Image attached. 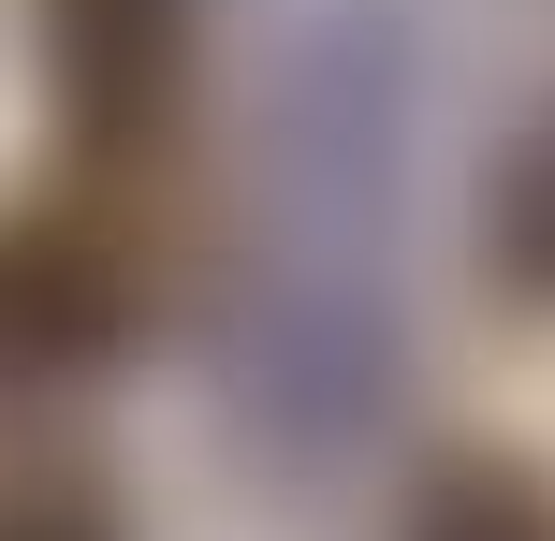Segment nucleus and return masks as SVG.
<instances>
[{"label":"nucleus","instance_id":"f257e3e1","mask_svg":"<svg viewBox=\"0 0 555 541\" xmlns=\"http://www.w3.org/2000/svg\"><path fill=\"white\" fill-rule=\"evenodd\" d=\"M132 351V263L88 220H0V410L74 396Z\"/></svg>","mask_w":555,"mask_h":541},{"label":"nucleus","instance_id":"f03ea898","mask_svg":"<svg viewBox=\"0 0 555 541\" xmlns=\"http://www.w3.org/2000/svg\"><path fill=\"white\" fill-rule=\"evenodd\" d=\"M29 44L88 146H132L191 74V0H29Z\"/></svg>","mask_w":555,"mask_h":541},{"label":"nucleus","instance_id":"7ed1b4c3","mask_svg":"<svg viewBox=\"0 0 555 541\" xmlns=\"http://www.w3.org/2000/svg\"><path fill=\"white\" fill-rule=\"evenodd\" d=\"M395 541H555V484L541 468H439Z\"/></svg>","mask_w":555,"mask_h":541},{"label":"nucleus","instance_id":"20e7f679","mask_svg":"<svg viewBox=\"0 0 555 541\" xmlns=\"http://www.w3.org/2000/svg\"><path fill=\"white\" fill-rule=\"evenodd\" d=\"M482 234H498V279L555 308V117H527V132H512L498 191H482Z\"/></svg>","mask_w":555,"mask_h":541},{"label":"nucleus","instance_id":"39448f33","mask_svg":"<svg viewBox=\"0 0 555 541\" xmlns=\"http://www.w3.org/2000/svg\"><path fill=\"white\" fill-rule=\"evenodd\" d=\"M0 541H117V513L88 484H0Z\"/></svg>","mask_w":555,"mask_h":541}]
</instances>
